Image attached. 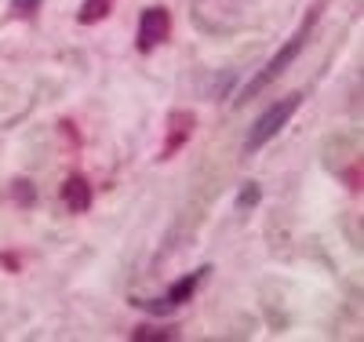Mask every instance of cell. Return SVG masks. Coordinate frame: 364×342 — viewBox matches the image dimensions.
<instances>
[{
  "label": "cell",
  "mask_w": 364,
  "mask_h": 342,
  "mask_svg": "<svg viewBox=\"0 0 364 342\" xmlns=\"http://www.w3.org/2000/svg\"><path fill=\"white\" fill-rule=\"evenodd\" d=\"M314 22H317V11H310V15H306V26H302L299 33H295V37H291V41H288L281 51H277V58H273V62H266V70H262V73H259V77H255V80L245 87V91H240V102L255 99V95H259V91H262L266 84H273V80H277V77H281V73L291 66V62H295V55L302 51V44H306V33L314 29Z\"/></svg>",
  "instance_id": "obj_1"
},
{
  "label": "cell",
  "mask_w": 364,
  "mask_h": 342,
  "mask_svg": "<svg viewBox=\"0 0 364 342\" xmlns=\"http://www.w3.org/2000/svg\"><path fill=\"white\" fill-rule=\"evenodd\" d=\"M299 102H302L299 95H288V99H281V102H273V106H269V109H266V113L255 120V128L248 132V142H245V146H248V149L266 146V142H269V139L277 135V132L284 128V124H288V117L299 109Z\"/></svg>",
  "instance_id": "obj_2"
},
{
  "label": "cell",
  "mask_w": 364,
  "mask_h": 342,
  "mask_svg": "<svg viewBox=\"0 0 364 342\" xmlns=\"http://www.w3.org/2000/svg\"><path fill=\"white\" fill-rule=\"evenodd\" d=\"M171 33V15L164 8H149L142 11V22H139V51H154L157 44H164Z\"/></svg>",
  "instance_id": "obj_3"
},
{
  "label": "cell",
  "mask_w": 364,
  "mask_h": 342,
  "mask_svg": "<svg viewBox=\"0 0 364 342\" xmlns=\"http://www.w3.org/2000/svg\"><path fill=\"white\" fill-rule=\"evenodd\" d=\"M63 201H66L73 211H87V204H91V186H87L80 175L66 178V182H63Z\"/></svg>",
  "instance_id": "obj_4"
},
{
  "label": "cell",
  "mask_w": 364,
  "mask_h": 342,
  "mask_svg": "<svg viewBox=\"0 0 364 342\" xmlns=\"http://www.w3.org/2000/svg\"><path fill=\"white\" fill-rule=\"evenodd\" d=\"M190 124H193V117H190V113L171 117V139H168V146H164V157H171V153L190 139Z\"/></svg>",
  "instance_id": "obj_5"
},
{
  "label": "cell",
  "mask_w": 364,
  "mask_h": 342,
  "mask_svg": "<svg viewBox=\"0 0 364 342\" xmlns=\"http://www.w3.org/2000/svg\"><path fill=\"white\" fill-rule=\"evenodd\" d=\"M208 269H197V273H190L186 281H178V284H171V295H168V302H186L190 295H193V288L200 284V277H204Z\"/></svg>",
  "instance_id": "obj_6"
},
{
  "label": "cell",
  "mask_w": 364,
  "mask_h": 342,
  "mask_svg": "<svg viewBox=\"0 0 364 342\" xmlns=\"http://www.w3.org/2000/svg\"><path fill=\"white\" fill-rule=\"evenodd\" d=\"M109 8H113V0H84V8H80V22H99V18H106L109 15Z\"/></svg>",
  "instance_id": "obj_7"
},
{
  "label": "cell",
  "mask_w": 364,
  "mask_h": 342,
  "mask_svg": "<svg viewBox=\"0 0 364 342\" xmlns=\"http://www.w3.org/2000/svg\"><path fill=\"white\" fill-rule=\"evenodd\" d=\"M37 4H41V0H11V8H15L18 15H29V11H37Z\"/></svg>",
  "instance_id": "obj_8"
},
{
  "label": "cell",
  "mask_w": 364,
  "mask_h": 342,
  "mask_svg": "<svg viewBox=\"0 0 364 342\" xmlns=\"http://www.w3.org/2000/svg\"><path fill=\"white\" fill-rule=\"evenodd\" d=\"M135 338L142 342V338H171V331H154V328H139L135 331Z\"/></svg>",
  "instance_id": "obj_9"
},
{
  "label": "cell",
  "mask_w": 364,
  "mask_h": 342,
  "mask_svg": "<svg viewBox=\"0 0 364 342\" xmlns=\"http://www.w3.org/2000/svg\"><path fill=\"white\" fill-rule=\"evenodd\" d=\"M255 201H259V190H255V186H248V190L240 193V208H252Z\"/></svg>",
  "instance_id": "obj_10"
}]
</instances>
